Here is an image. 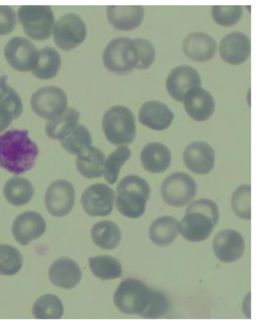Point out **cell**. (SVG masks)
Masks as SVG:
<instances>
[{
	"mask_svg": "<svg viewBox=\"0 0 257 325\" xmlns=\"http://www.w3.org/2000/svg\"><path fill=\"white\" fill-rule=\"evenodd\" d=\"M63 305L56 295L47 294L38 298L32 307L36 319H60L63 314Z\"/></svg>",
	"mask_w": 257,
	"mask_h": 325,
	"instance_id": "cell-32",
	"label": "cell"
},
{
	"mask_svg": "<svg viewBox=\"0 0 257 325\" xmlns=\"http://www.w3.org/2000/svg\"><path fill=\"white\" fill-rule=\"evenodd\" d=\"M104 161L105 155L102 151L91 146L77 155L76 166L82 176L93 179L102 176Z\"/></svg>",
	"mask_w": 257,
	"mask_h": 325,
	"instance_id": "cell-25",
	"label": "cell"
},
{
	"mask_svg": "<svg viewBox=\"0 0 257 325\" xmlns=\"http://www.w3.org/2000/svg\"><path fill=\"white\" fill-rule=\"evenodd\" d=\"M86 28L81 18L70 13L61 17L53 30L54 42L58 48L70 50L80 44L85 39Z\"/></svg>",
	"mask_w": 257,
	"mask_h": 325,
	"instance_id": "cell-10",
	"label": "cell"
},
{
	"mask_svg": "<svg viewBox=\"0 0 257 325\" xmlns=\"http://www.w3.org/2000/svg\"><path fill=\"white\" fill-rule=\"evenodd\" d=\"M188 115L197 121L207 120L215 110V101L211 94L200 86L189 89L183 99Z\"/></svg>",
	"mask_w": 257,
	"mask_h": 325,
	"instance_id": "cell-18",
	"label": "cell"
},
{
	"mask_svg": "<svg viewBox=\"0 0 257 325\" xmlns=\"http://www.w3.org/2000/svg\"><path fill=\"white\" fill-rule=\"evenodd\" d=\"M17 14L25 33L32 39L42 41L51 36L54 16L50 6H23Z\"/></svg>",
	"mask_w": 257,
	"mask_h": 325,
	"instance_id": "cell-7",
	"label": "cell"
},
{
	"mask_svg": "<svg viewBox=\"0 0 257 325\" xmlns=\"http://www.w3.org/2000/svg\"><path fill=\"white\" fill-rule=\"evenodd\" d=\"M174 117L173 112L167 105L157 100L145 102L139 113L140 123L156 131H162L168 128Z\"/></svg>",
	"mask_w": 257,
	"mask_h": 325,
	"instance_id": "cell-21",
	"label": "cell"
},
{
	"mask_svg": "<svg viewBox=\"0 0 257 325\" xmlns=\"http://www.w3.org/2000/svg\"><path fill=\"white\" fill-rule=\"evenodd\" d=\"M116 207L124 216L136 219L142 216L150 197L147 181L137 175L122 178L116 187Z\"/></svg>",
	"mask_w": 257,
	"mask_h": 325,
	"instance_id": "cell-3",
	"label": "cell"
},
{
	"mask_svg": "<svg viewBox=\"0 0 257 325\" xmlns=\"http://www.w3.org/2000/svg\"><path fill=\"white\" fill-rule=\"evenodd\" d=\"M23 258L18 249L8 244L0 245V274L11 276L21 269Z\"/></svg>",
	"mask_w": 257,
	"mask_h": 325,
	"instance_id": "cell-35",
	"label": "cell"
},
{
	"mask_svg": "<svg viewBox=\"0 0 257 325\" xmlns=\"http://www.w3.org/2000/svg\"><path fill=\"white\" fill-rule=\"evenodd\" d=\"M215 40L209 35L202 32H195L188 35L184 39L182 50L190 59L199 62L212 59L216 50Z\"/></svg>",
	"mask_w": 257,
	"mask_h": 325,
	"instance_id": "cell-22",
	"label": "cell"
},
{
	"mask_svg": "<svg viewBox=\"0 0 257 325\" xmlns=\"http://www.w3.org/2000/svg\"><path fill=\"white\" fill-rule=\"evenodd\" d=\"M75 200L73 185L64 179L56 180L48 186L45 194V204L49 213L61 217L72 209Z\"/></svg>",
	"mask_w": 257,
	"mask_h": 325,
	"instance_id": "cell-12",
	"label": "cell"
},
{
	"mask_svg": "<svg viewBox=\"0 0 257 325\" xmlns=\"http://www.w3.org/2000/svg\"><path fill=\"white\" fill-rule=\"evenodd\" d=\"M102 127L106 139L115 146L132 143L136 135V119L130 109L114 105L104 113Z\"/></svg>",
	"mask_w": 257,
	"mask_h": 325,
	"instance_id": "cell-4",
	"label": "cell"
},
{
	"mask_svg": "<svg viewBox=\"0 0 257 325\" xmlns=\"http://www.w3.org/2000/svg\"><path fill=\"white\" fill-rule=\"evenodd\" d=\"M241 6H213L211 14L214 21L219 25L229 27L236 24L241 17Z\"/></svg>",
	"mask_w": 257,
	"mask_h": 325,
	"instance_id": "cell-37",
	"label": "cell"
},
{
	"mask_svg": "<svg viewBox=\"0 0 257 325\" xmlns=\"http://www.w3.org/2000/svg\"><path fill=\"white\" fill-rule=\"evenodd\" d=\"M79 117L80 114L77 110L68 107L60 116L47 122L45 127L46 135L53 140H63L77 125Z\"/></svg>",
	"mask_w": 257,
	"mask_h": 325,
	"instance_id": "cell-27",
	"label": "cell"
},
{
	"mask_svg": "<svg viewBox=\"0 0 257 325\" xmlns=\"http://www.w3.org/2000/svg\"><path fill=\"white\" fill-rule=\"evenodd\" d=\"M8 76L6 75H2L0 76V99L4 96L7 89V81Z\"/></svg>",
	"mask_w": 257,
	"mask_h": 325,
	"instance_id": "cell-43",
	"label": "cell"
},
{
	"mask_svg": "<svg viewBox=\"0 0 257 325\" xmlns=\"http://www.w3.org/2000/svg\"><path fill=\"white\" fill-rule=\"evenodd\" d=\"M144 9L141 6H108V21L116 30L129 31L138 27L143 20Z\"/></svg>",
	"mask_w": 257,
	"mask_h": 325,
	"instance_id": "cell-23",
	"label": "cell"
},
{
	"mask_svg": "<svg viewBox=\"0 0 257 325\" xmlns=\"http://www.w3.org/2000/svg\"><path fill=\"white\" fill-rule=\"evenodd\" d=\"M104 66L109 71L120 75L132 71L138 62L137 50L133 41L121 37L112 40L105 47L102 55Z\"/></svg>",
	"mask_w": 257,
	"mask_h": 325,
	"instance_id": "cell-6",
	"label": "cell"
},
{
	"mask_svg": "<svg viewBox=\"0 0 257 325\" xmlns=\"http://www.w3.org/2000/svg\"><path fill=\"white\" fill-rule=\"evenodd\" d=\"M250 41L244 34L239 32H231L225 36L219 45L221 58L231 65L244 62L250 53Z\"/></svg>",
	"mask_w": 257,
	"mask_h": 325,
	"instance_id": "cell-19",
	"label": "cell"
},
{
	"mask_svg": "<svg viewBox=\"0 0 257 325\" xmlns=\"http://www.w3.org/2000/svg\"><path fill=\"white\" fill-rule=\"evenodd\" d=\"M131 151L125 146L117 148L107 157L104 163V177L109 184L117 180L121 167L130 158Z\"/></svg>",
	"mask_w": 257,
	"mask_h": 325,
	"instance_id": "cell-34",
	"label": "cell"
},
{
	"mask_svg": "<svg viewBox=\"0 0 257 325\" xmlns=\"http://www.w3.org/2000/svg\"><path fill=\"white\" fill-rule=\"evenodd\" d=\"M4 194L12 205L21 206L32 199L35 189L29 180L21 177H14L8 180L4 187Z\"/></svg>",
	"mask_w": 257,
	"mask_h": 325,
	"instance_id": "cell-29",
	"label": "cell"
},
{
	"mask_svg": "<svg viewBox=\"0 0 257 325\" xmlns=\"http://www.w3.org/2000/svg\"><path fill=\"white\" fill-rule=\"evenodd\" d=\"M4 53L9 65L19 71H33L38 63V50L30 40L23 37L11 38L5 47Z\"/></svg>",
	"mask_w": 257,
	"mask_h": 325,
	"instance_id": "cell-11",
	"label": "cell"
},
{
	"mask_svg": "<svg viewBox=\"0 0 257 325\" xmlns=\"http://www.w3.org/2000/svg\"><path fill=\"white\" fill-rule=\"evenodd\" d=\"M179 222L172 216H163L156 219L149 229L151 240L158 246H167L177 238Z\"/></svg>",
	"mask_w": 257,
	"mask_h": 325,
	"instance_id": "cell-26",
	"label": "cell"
},
{
	"mask_svg": "<svg viewBox=\"0 0 257 325\" xmlns=\"http://www.w3.org/2000/svg\"><path fill=\"white\" fill-rule=\"evenodd\" d=\"M46 229V224L43 217L34 211H27L18 215L12 227L15 240L24 246L41 237Z\"/></svg>",
	"mask_w": 257,
	"mask_h": 325,
	"instance_id": "cell-14",
	"label": "cell"
},
{
	"mask_svg": "<svg viewBox=\"0 0 257 325\" xmlns=\"http://www.w3.org/2000/svg\"><path fill=\"white\" fill-rule=\"evenodd\" d=\"M137 50L138 62L136 69H145L149 67L155 58V49L152 43L143 38L133 39Z\"/></svg>",
	"mask_w": 257,
	"mask_h": 325,
	"instance_id": "cell-39",
	"label": "cell"
},
{
	"mask_svg": "<svg viewBox=\"0 0 257 325\" xmlns=\"http://www.w3.org/2000/svg\"><path fill=\"white\" fill-rule=\"evenodd\" d=\"M27 130L10 129L0 135V166L15 175L35 165L39 150Z\"/></svg>",
	"mask_w": 257,
	"mask_h": 325,
	"instance_id": "cell-1",
	"label": "cell"
},
{
	"mask_svg": "<svg viewBox=\"0 0 257 325\" xmlns=\"http://www.w3.org/2000/svg\"><path fill=\"white\" fill-rule=\"evenodd\" d=\"M39 61L33 74L41 79L54 77L61 65V58L58 52L53 48L46 46L38 50Z\"/></svg>",
	"mask_w": 257,
	"mask_h": 325,
	"instance_id": "cell-30",
	"label": "cell"
},
{
	"mask_svg": "<svg viewBox=\"0 0 257 325\" xmlns=\"http://www.w3.org/2000/svg\"><path fill=\"white\" fill-rule=\"evenodd\" d=\"M88 262L92 273L101 279H113L120 277L121 275L120 263L112 256H97L89 258Z\"/></svg>",
	"mask_w": 257,
	"mask_h": 325,
	"instance_id": "cell-31",
	"label": "cell"
},
{
	"mask_svg": "<svg viewBox=\"0 0 257 325\" xmlns=\"http://www.w3.org/2000/svg\"><path fill=\"white\" fill-rule=\"evenodd\" d=\"M68 103L66 93L56 86L39 88L31 96L30 103L33 111L48 121L60 116L65 111Z\"/></svg>",
	"mask_w": 257,
	"mask_h": 325,
	"instance_id": "cell-8",
	"label": "cell"
},
{
	"mask_svg": "<svg viewBox=\"0 0 257 325\" xmlns=\"http://www.w3.org/2000/svg\"><path fill=\"white\" fill-rule=\"evenodd\" d=\"M171 153L165 145L158 142L147 144L142 150L141 161L144 169L153 173H162L170 166Z\"/></svg>",
	"mask_w": 257,
	"mask_h": 325,
	"instance_id": "cell-24",
	"label": "cell"
},
{
	"mask_svg": "<svg viewBox=\"0 0 257 325\" xmlns=\"http://www.w3.org/2000/svg\"><path fill=\"white\" fill-rule=\"evenodd\" d=\"M0 105L8 111L13 120L19 118L22 115L23 110L21 97L17 92L8 85L5 93L0 99Z\"/></svg>",
	"mask_w": 257,
	"mask_h": 325,
	"instance_id": "cell-40",
	"label": "cell"
},
{
	"mask_svg": "<svg viewBox=\"0 0 257 325\" xmlns=\"http://www.w3.org/2000/svg\"><path fill=\"white\" fill-rule=\"evenodd\" d=\"M61 146L67 152L78 155L91 146L92 139L88 129L78 124L64 139L60 141Z\"/></svg>",
	"mask_w": 257,
	"mask_h": 325,
	"instance_id": "cell-33",
	"label": "cell"
},
{
	"mask_svg": "<svg viewBox=\"0 0 257 325\" xmlns=\"http://www.w3.org/2000/svg\"><path fill=\"white\" fill-rule=\"evenodd\" d=\"M48 276L54 285L64 289H71L80 281L82 272L75 261L68 257H62L51 265Z\"/></svg>",
	"mask_w": 257,
	"mask_h": 325,
	"instance_id": "cell-20",
	"label": "cell"
},
{
	"mask_svg": "<svg viewBox=\"0 0 257 325\" xmlns=\"http://www.w3.org/2000/svg\"><path fill=\"white\" fill-rule=\"evenodd\" d=\"M250 185L239 186L234 192L231 199L232 210L238 218L243 220H250Z\"/></svg>",
	"mask_w": 257,
	"mask_h": 325,
	"instance_id": "cell-36",
	"label": "cell"
},
{
	"mask_svg": "<svg viewBox=\"0 0 257 325\" xmlns=\"http://www.w3.org/2000/svg\"><path fill=\"white\" fill-rule=\"evenodd\" d=\"M213 248L216 257L225 263L235 262L240 259L245 252L243 237L237 231L226 229L215 237Z\"/></svg>",
	"mask_w": 257,
	"mask_h": 325,
	"instance_id": "cell-15",
	"label": "cell"
},
{
	"mask_svg": "<svg viewBox=\"0 0 257 325\" xmlns=\"http://www.w3.org/2000/svg\"><path fill=\"white\" fill-rule=\"evenodd\" d=\"M201 85V78L196 69L188 65L179 66L169 74L166 83L167 90L176 100L183 101L185 93L190 88Z\"/></svg>",
	"mask_w": 257,
	"mask_h": 325,
	"instance_id": "cell-16",
	"label": "cell"
},
{
	"mask_svg": "<svg viewBox=\"0 0 257 325\" xmlns=\"http://www.w3.org/2000/svg\"><path fill=\"white\" fill-rule=\"evenodd\" d=\"M161 192L163 200L167 204L174 207H183L195 196L197 185L188 174L176 172L165 179Z\"/></svg>",
	"mask_w": 257,
	"mask_h": 325,
	"instance_id": "cell-9",
	"label": "cell"
},
{
	"mask_svg": "<svg viewBox=\"0 0 257 325\" xmlns=\"http://www.w3.org/2000/svg\"><path fill=\"white\" fill-rule=\"evenodd\" d=\"M13 120L8 111L0 105V134L10 126Z\"/></svg>",
	"mask_w": 257,
	"mask_h": 325,
	"instance_id": "cell-42",
	"label": "cell"
},
{
	"mask_svg": "<svg viewBox=\"0 0 257 325\" xmlns=\"http://www.w3.org/2000/svg\"><path fill=\"white\" fill-rule=\"evenodd\" d=\"M91 237L99 248L111 250L116 248L121 240V231L114 222L105 220L95 223L91 230Z\"/></svg>",
	"mask_w": 257,
	"mask_h": 325,
	"instance_id": "cell-28",
	"label": "cell"
},
{
	"mask_svg": "<svg viewBox=\"0 0 257 325\" xmlns=\"http://www.w3.org/2000/svg\"><path fill=\"white\" fill-rule=\"evenodd\" d=\"M152 292L153 289L142 281L127 278L120 283L115 291L113 302L121 312L140 316L150 303Z\"/></svg>",
	"mask_w": 257,
	"mask_h": 325,
	"instance_id": "cell-5",
	"label": "cell"
},
{
	"mask_svg": "<svg viewBox=\"0 0 257 325\" xmlns=\"http://www.w3.org/2000/svg\"><path fill=\"white\" fill-rule=\"evenodd\" d=\"M168 308L169 302L166 296L162 292L153 289L150 303L140 316L146 319L159 318L166 313Z\"/></svg>",
	"mask_w": 257,
	"mask_h": 325,
	"instance_id": "cell-38",
	"label": "cell"
},
{
	"mask_svg": "<svg viewBox=\"0 0 257 325\" xmlns=\"http://www.w3.org/2000/svg\"><path fill=\"white\" fill-rule=\"evenodd\" d=\"M219 219L218 208L214 201L206 198L198 199L186 208L185 215L179 223V232L189 241H204L211 234Z\"/></svg>",
	"mask_w": 257,
	"mask_h": 325,
	"instance_id": "cell-2",
	"label": "cell"
},
{
	"mask_svg": "<svg viewBox=\"0 0 257 325\" xmlns=\"http://www.w3.org/2000/svg\"><path fill=\"white\" fill-rule=\"evenodd\" d=\"M16 24V16L13 9L8 6H0V35L12 32Z\"/></svg>",
	"mask_w": 257,
	"mask_h": 325,
	"instance_id": "cell-41",
	"label": "cell"
},
{
	"mask_svg": "<svg viewBox=\"0 0 257 325\" xmlns=\"http://www.w3.org/2000/svg\"><path fill=\"white\" fill-rule=\"evenodd\" d=\"M215 152L212 147L204 142H194L188 145L183 153L187 168L192 172L205 174L214 167Z\"/></svg>",
	"mask_w": 257,
	"mask_h": 325,
	"instance_id": "cell-17",
	"label": "cell"
},
{
	"mask_svg": "<svg viewBox=\"0 0 257 325\" xmlns=\"http://www.w3.org/2000/svg\"><path fill=\"white\" fill-rule=\"evenodd\" d=\"M115 198L113 189L104 183H96L83 192L81 203L85 212L92 216H105L112 211Z\"/></svg>",
	"mask_w": 257,
	"mask_h": 325,
	"instance_id": "cell-13",
	"label": "cell"
}]
</instances>
